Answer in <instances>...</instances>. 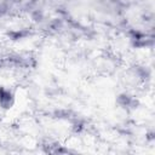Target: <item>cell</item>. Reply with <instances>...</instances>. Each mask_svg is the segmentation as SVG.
Here are the masks:
<instances>
[{"mask_svg":"<svg viewBox=\"0 0 155 155\" xmlns=\"http://www.w3.org/2000/svg\"><path fill=\"white\" fill-rule=\"evenodd\" d=\"M116 103L119 107H121L124 109H134V108H137L134 105L138 104L137 99L133 98L132 96H130L128 93H120L116 97Z\"/></svg>","mask_w":155,"mask_h":155,"instance_id":"obj_1","label":"cell"},{"mask_svg":"<svg viewBox=\"0 0 155 155\" xmlns=\"http://www.w3.org/2000/svg\"><path fill=\"white\" fill-rule=\"evenodd\" d=\"M13 104V93L4 87H0V107L4 109L11 108Z\"/></svg>","mask_w":155,"mask_h":155,"instance_id":"obj_2","label":"cell"},{"mask_svg":"<svg viewBox=\"0 0 155 155\" xmlns=\"http://www.w3.org/2000/svg\"><path fill=\"white\" fill-rule=\"evenodd\" d=\"M31 18H33L35 22H40V21H42V18H44V13H42V11L39 10V8H35V10L33 11V13H31Z\"/></svg>","mask_w":155,"mask_h":155,"instance_id":"obj_3","label":"cell"}]
</instances>
